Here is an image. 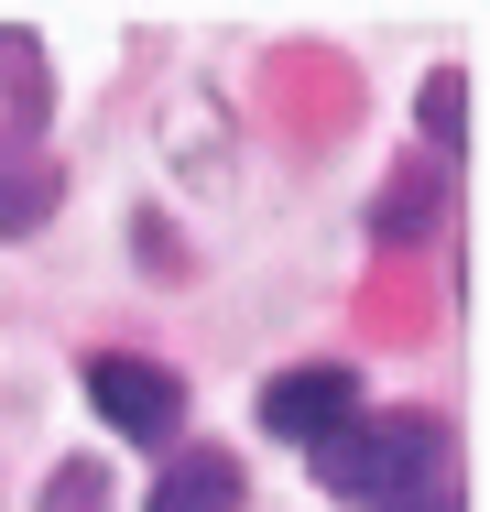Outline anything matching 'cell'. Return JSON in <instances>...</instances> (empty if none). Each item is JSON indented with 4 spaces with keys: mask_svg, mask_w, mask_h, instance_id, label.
<instances>
[{
    "mask_svg": "<svg viewBox=\"0 0 490 512\" xmlns=\"http://www.w3.org/2000/svg\"><path fill=\"white\" fill-rule=\"evenodd\" d=\"M316 458V480L338 491V502H403V491H425V480H447V425L436 414H349L327 447H305Z\"/></svg>",
    "mask_w": 490,
    "mask_h": 512,
    "instance_id": "cell-1",
    "label": "cell"
},
{
    "mask_svg": "<svg viewBox=\"0 0 490 512\" xmlns=\"http://www.w3.org/2000/svg\"><path fill=\"white\" fill-rule=\"evenodd\" d=\"M88 404H98V425H120L131 447H175V436H186V382H175L164 360H142V349H98L88 360Z\"/></svg>",
    "mask_w": 490,
    "mask_h": 512,
    "instance_id": "cell-2",
    "label": "cell"
},
{
    "mask_svg": "<svg viewBox=\"0 0 490 512\" xmlns=\"http://www.w3.org/2000/svg\"><path fill=\"white\" fill-rule=\"evenodd\" d=\"M349 414H360V371H338V360H294V371L262 382V425L284 447H327Z\"/></svg>",
    "mask_w": 490,
    "mask_h": 512,
    "instance_id": "cell-3",
    "label": "cell"
},
{
    "mask_svg": "<svg viewBox=\"0 0 490 512\" xmlns=\"http://www.w3.org/2000/svg\"><path fill=\"white\" fill-rule=\"evenodd\" d=\"M44 99H55V77H44V44L0 22V164H33V131H44Z\"/></svg>",
    "mask_w": 490,
    "mask_h": 512,
    "instance_id": "cell-4",
    "label": "cell"
},
{
    "mask_svg": "<svg viewBox=\"0 0 490 512\" xmlns=\"http://www.w3.org/2000/svg\"><path fill=\"white\" fill-rule=\"evenodd\" d=\"M142 512H240V458L229 447H186V458H164V480H153V502Z\"/></svg>",
    "mask_w": 490,
    "mask_h": 512,
    "instance_id": "cell-5",
    "label": "cell"
},
{
    "mask_svg": "<svg viewBox=\"0 0 490 512\" xmlns=\"http://www.w3.org/2000/svg\"><path fill=\"white\" fill-rule=\"evenodd\" d=\"M436 197H447V175H436V164H403L382 197H371V229H382V240H425V229H436Z\"/></svg>",
    "mask_w": 490,
    "mask_h": 512,
    "instance_id": "cell-6",
    "label": "cell"
},
{
    "mask_svg": "<svg viewBox=\"0 0 490 512\" xmlns=\"http://www.w3.org/2000/svg\"><path fill=\"white\" fill-rule=\"evenodd\" d=\"M55 197H66V175L33 153V164H0V240H22V229H44L55 218Z\"/></svg>",
    "mask_w": 490,
    "mask_h": 512,
    "instance_id": "cell-7",
    "label": "cell"
},
{
    "mask_svg": "<svg viewBox=\"0 0 490 512\" xmlns=\"http://www.w3.org/2000/svg\"><path fill=\"white\" fill-rule=\"evenodd\" d=\"M414 120H425L436 164H447V153H469V120H480V99H469V77H458V66H436V77H425V99H414Z\"/></svg>",
    "mask_w": 490,
    "mask_h": 512,
    "instance_id": "cell-8",
    "label": "cell"
},
{
    "mask_svg": "<svg viewBox=\"0 0 490 512\" xmlns=\"http://www.w3.org/2000/svg\"><path fill=\"white\" fill-rule=\"evenodd\" d=\"M55 512H98V469H88V458L55 469Z\"/></svg>",
    "mask_w": 490,
    "mask_h": 512,
    "instance_id": "cell-9",
    "label": "cell"
},
{
    "mask_svg": "<svg viewBox=\"0 0 490 512\" xmlns=\"http://www.w3.org/2000/svg\"><path fill=\"white\" fill-rule=\"evenodd\" d=\"M371 512H469V502H458L447 480H425V491H403V502H371Z\"/></svg>",
    "mask_w": 490,
    "mask_h": 512,
    "instance_id": "cell-10",
    "label": "cell"
}]
</instances>
